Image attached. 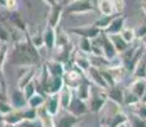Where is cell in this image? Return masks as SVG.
I'll list each match as a JSON object with an SVG mask.
<instances>
[{"instance_id": "6da1fadb", "label": "cell", "mask_w": 146, "mask_h": 127, "mask_svg": "<svg viewBox=\"0 0 146 127\" xmlns=\"http://www.w3.org/2000/svg\"><path fill=\"white\" fill-rule=\"evenodd\" d=\"M7 60L12 65L19 67H29L38 66L41 64V57L38 49L33 46L31 42V37L28 36V31L26 32V37L21 41L14 42L12 51L8 52Z\"/></svg>"}, {"instance_id": "7a4b0ae2", "label": "cell", "mask_w": 146, "mask_h": 127, "mask_svg": "<svg viewBox=\"0 0 146 127\" xmlns=\"http://www.w3.org/2000/svg\"><path fill=\"white\" fill-rule=\"evenodd\" d=\"M95 10V7L90 0H76L66 4L64 8V15H79V14H86Z\"/></svg>"}, {"instance_id": "3957f363", "label": "cell", "mask_w": 146, "mask_h": 127, "mask_svg": "<svg viewBox=\"0 0 146 127\" xmlns=\"http://www.w3.org/2000/svg\"><path fill=\"white\" fill-rule=\"evenodd\" d=\"M108 102L107 97V92L104 89L98 88L97 92H93V86H92L90 92V98L88 99V106H89V112L92 113H99Z\"/></svg>"}, {"instance_id": "277c9868", "label": "cell", "mask_w": 146, "mask_h": 127, "mask_svg": "<svg viewBox=\"0 0 146 127\" xmlns=\"http://www.w3.org/2000/svg\"><path fill=\"white\" fill-rule=\"evenodd\" d=\"M85 72L81 71L80 69H78L76 66H72L70 70H66L65 74H64V83L65 85L70 86L72 90H75L79 86V84L81 83L84 78H85Z\"/></svg>"}, {"instance_id": "5b68a950", "label": "cell", "mask_w": 146, "mask_h": 127, "mask_svg": "<svg viewBox=\"0 0 146 127\" xmlns=\"http://www.w3.org/2000/svg\"><path fill=\"white\" fill-rule=\"evenodd\" d=\"M67 33L69 35L78 36V37H85L89 39H94L102 33V31L98 29L97 27H94L93 24H90V25H80V27L70 28L67 31Z\"/></svg>"}, {"instance_id": "8992f818", "label": "cell", "mask_w": 146, "mask_h": 127, "mask_svg": "<svg viewBox=\"0 0 146 127\" xmlns=\"http://www.w3.org/2000/svg\"><path fill=\"white\" fill-rule=\"evenodd\" d=\"M66 111L69 113L76 116V117H81V116H85L86 113H89V106H88V102L80 99L78 98L76 95L74 94L71 102H70L69 107L66 108Z\"/></svg>"}, {"instance_id": "52a82bcc", "label": "cell", "mask_w": 146, "mask_h": 127, "mask_svg": "<svg viewBox=\"0 0 146 127\" xmlns=\"http://www.w3.org/2000/svg\"><path fill=\"white\" fill-rule=\"evenodd\" d=\"M8 100H9L10 106H12L13 109H23L28 107V100L27 98L24 97V93L22 89L19 88H14L10 90V94L8 97Z\"/></svg>"}, {"instance_id": "ba28073f", "label": "cell", "mask_w": 146, "mask_h": 127, "mask_svg": "<svg viewBox=\"0 0 146 127\" xmlns=\"http://www.w3.org/2000/svg\"><path fill=\"white\" fill-rule=\"evenodd\" d=\"M85 75H86V78L90 80V83L93 84L94 86H97V88H100V89H104V90L108 89V85H107L104 78H103L100 69H98V67L92 66V65H90V67L86 70Z\"/></svg>"}, {"instance_id": "9c48e42d", "label": "cell", "mask_w": 146, "mask_h": 127, "mask_svg": "<svg viewBox=\"0 0 146 127\" xmlns=\"http://www.w3.org/2000/svg\"><path fill=\"white\" fill-rule=\"evenodd\" d=\"M65 85L62 76H48L46 84L43 86V94L50 95V94H58L61 88Z\"/></svg>"}, {"instance_id": "30bf717a", "label": "cell", "mask_w": 146, "mask_h": 127, "mask_svg": "<svg viewBox=\"0 0 146 127\" xmlns=\"http://www.w3.org/2000/svg\"><path fill=\"white\" fill-rule=\"evenodd\" d=\"M99 38H100V45H102V50H103V56H104L106 59H108L109 61L116 59L117 56H118V52H117L116 47L112 43L109 36L102 32L99 35Z\"/></svg>"}, {"instance_id": "8fae6325", "label": "cell", "mask_w": 146, "mask_h": 127, "mask_svg": "<svg viewBox=\"0 0 146 127\" xmlns=\"http://www.w3.org/2000/svg\"><path fill=\"white\" fill-rule=\"evenodd\" d=\"M126 15H122V14H116L113 17V19L111 21L109 25L103 31V33L111 36V35H118V33L122 32V29L125 28L126 24Z\"/></svg>"}, {"instance_id": "7c38bea8", "label": "cell", "mask_w": 146, "mask_h": 127, "mask_svg": "<svg viewBox=\"0 0 146 127\" xmlns=\"http://www.w3.org/2000/svg\"><path fill=\"white\" fill-rule=\"evenodd\" d=\"M62 15H64V5H61L60 3H56L55 5H51L48 15H47V24L52 28H57Z\"/></svg>"}, {"instance_id": "4fadbf2b", "label": "cell", "mask_w": 146, "mask_h": 127, "mask_svg": "<svg viewBox=\"0 0 146 127\" xmlns=\"http://www.w3.org/2000/svg\"><path fill=\"white\" fill-rule=\"evenodd\" d=\"M72 63H74V66H76L78 69H80L81 71L86 72V70L90 67V60H89V55L81 52V51L78 50L76 52L72 53Z\"/></svg>"}, {"instance_id": "5bb4252c", "label": "cell", "mask_w": 146, "mask_h": 127, "mask_svg": "<svg viewBox=\"0 0 146 127\" xmlns=\"http://www.w3.org/2000/svg\"><path fill=\"white\" fill-rule=\"evenodd\" d=\"M107 92V97H108V100L113 102L117 106H123V97H125V90H123L118 84L113 86H109Z\"/></svg>"}, {"instance_id": "9a60e30c", "label": "cell", "mask_w": 146, "mask_h": 127, "mask_svg": "<svg viewBox=\"0 0 146 127\" xmlns=\"http://www.w3.org/2000/svg\"><path fill=\"white\" fill-rule=\"evenodd\" d=\"M92 86H93V84H92L90 80H89V79L85 76V78L81 80V83L79 84V86H78V88L74 90V92H75L74 94L76 95L78 98H80V99L88 102V99L90 98Z\"/></svg>"}, {"instance_id": "2e32d148", "label": "cell", "mask_w": 146, "mask_h": 127, "mask_svg": "<svg viewBox=\"0 0 146 127\" xmlns=\"http://www.w3.org/2000/svg\"><path fill=\"white\" fill-rule=\"evenodd\" d=\"M36 75H37V66L24 67L23 74L18 78V84H17V88L23 89L28 83H31L32 80H35Z\"/></svg>"}, {"instance_id": "e0dca14e", "label": "cell", "mask_w": 146, "mask_h": 127, "mask_svg": "<svg viewBox=\"0 0 146 127\" xmlns=\"http://www.w3.org/2000/svg\"><path fill=\"white\" fill-rule=\"evenodd\" d=\"M44 108L50 114H52L53 117L57 116L58 111H60V98H58V94H50L46 97V102H44Z\"/></svg>"}, {"instance_id": "ac0fdd59", "label": "cell", "mask_w": 146, "mask_h": 127, "mask_svg": "<svg viewBox=\"0 0 146 127\" xmlns=\"http://www.w3.org/2000/svg\"><path fill=\"white\" fill-rule=\"evenodd\" d=\"M37 120L40 121L41 127H56L53 116L46 111L44 106H41L40 108H37Z\"/></svg>"}, {"instance_id": "d6986e66", "label": "cell", "mask_w": 146, "mask_h": 127, "mask_svg": "<svg viewBox=\"0 0 146 127\" xmlns=\"http://www.w3.org/2000/svg\"><path fill=\"white\" fill-rule=\"evenodd\" d=\"M46 66L47 71L51 76H64L65 74V65L61 61H57V60H51V61H47L44 64Z\"/></svg>"}, {"instance_id": "ffe728a7", "label": "cell", "mask_w": 146, "mask_h": 127, "mask_svg": "<svg viewBox=\"0 0 146 127\" xmlns=\"http://www.w3.org/2000/svg\"><path fill=\"white\" fill-rule=\"evenodd\" d=\"M43 36V46L47 50H53L56 47V28H52L47 24L44 32L42 33Z\"/></svg>"}, {"instance_id": "44dd1931", "label": "cell", "mask_w": 146, "mask_h": 127, "mask_svg": "<svg viewBox=\"0 0 146 127\" xmlns=\"http://www.w3.org/2000/svg\"><path fill=\"white\" fill-rule=\"evenodd\" d=\"M23 109H12V111L8 112L7 114H3L4 123H9V125H15L17 126L18 123H21L22 121H24Z\"/></svg>"}, {"instance_id": "7402d4cb", "label": "cell", "mask_w": 146, "mask_h": 127, "mask_svg": "<svg viewBox=\"0 0 146 127\" xmlns=\"http://www.w3.org/2000/svg\"><path fill=\"white\" fill-rule=\"evenodd\" d=\"M72 97H74V90L70 88V86L64 85L60 92H58V98H60V107L61 108L66 109L67 107H69Z\"/></svg>"}, {"instance_id": "603a6c76", "label": "cell", "mask_w": 146, "mask_h": 127, "mask_svg": "<svg viewBox=\"0 0 146 127\" xmlns=\"http://www.w3.org/2000/svg\"><path fill=\"white\" fill-rule=\"evenodd\" d=\"M128 89H130L133 94H136L139 98H141L145 89H146V78H136L132 83H131Z\"/></svg>"}, {"instance_id": "cb8c5ba5", "label": "cell", "mask_w": 146, "mask_h": 127, "mask_svg": "<svg viewBox=\"0 0 146 127\" xmlns=\"http://www.w3.org/2000/svg\"><path fill=\"white\" fill-rule=\"evenodd\" d=\"M128 122V116L123 112H117L113 116H111L108 121V127H122Z\"/></svg>"}, {"instance_id": "d4e9b609", "label": "cell", "mask_w": 146, "mask_h": 127, "mask_svg": "<svg viewBox=\"0 0 146 127\" xmlns=\"http://www.w3.org/2000/svg\"><path fill=\"white\" fill-rule=\"evenodd\" d=\"M8 21L12 23V25H13L14 28L22 31V32H27L26 23L23 22L21 14H18L15 10H14V12H9V14H8Z\"/></svg>"}, {"instance_id": "484cf974", "label": "cell", "mask_w": 146, "mask_h": 127, "mask_svg": "<svg viewBox=\"0 0 146 127\" xmlns=\"http://www.w3.org/2000/svg\"><path fill=\"white\" fill-rule=\"evenodd\" d=\"M79 122H80V117H76V116L71 113H67L66 116H62L58 120L56 127H76Z\"/></svg>"}, {"instance_id": "4316f807", "label": "cell", "mask_w": 146, "mask_h": 127, "mask_svg": "<svg viewBox=\"0 0 146 127\" xmlns=\"http://www.w3.org/2000/svg\"><path fill=\"white\" fill-rule=\"evenodd\" d=\"M109 38H111L113 46L116 47L118 55H119V53H122V52H125V51L130 47V45H128L127 42L122 38V36H121L119 33H118V35H111V36H109Z\"/></svg>"}, {"instance_id": "83f0119b", "label": "cell", "mask_w": 146, "mask_h": 127, "mask_svg": "<svg viewBox=\"0 0 146 127\" xmlns=\"http://www.w3.org/2000/svg\"><path fill=\"white\" fill-rule=\"evenodd\" d=\"M98 10L102 15H113V14H116L112 0H99L98 1Z\"/></svg>"}, {"instance_id": "f1b7e54d", "label": "cell", "mask_w": 146, "mask_h": 127, "mask_svg": "<svg viewBox=\"0 0 146 127\" xmlns=\"http://www.w3.org/2000/svg\"><path fill=\"white\" fill-rule=\"evenodd\" d=\"M46 97L47 95L44 94H41V93H36V94H33L32 97L28 99V107H31V108H40L41 106H43L44 102H46Z\"/></svg>"}, {"instance_id": "f546056e", "label": "cell", "mask_w": 146, "mask_h": 127, "mask_svg": "<svg viewBox=\"0 0 146 127\" xmlns=\"http://www.w3.org/2000/svg\"><path fill=\"white\" fill-rule=\"evenodd\" d=\"M132 75L135 78H146V55H144L135 66Z\"/></svg>"}, {"instance_id": "4dcf8cb0", "label": "cell", "mask_w": 146, "mask_h": 127, "mask_svg": "<svg viewBox=\"0 0 146 127\" xmlns=\"http://www.w3.org/2000/svg\"><path fill=\"white\" fill-rule=\"evenodd\" d=\"M140 102V98L136 94H133L130 89L125 90V97H123V106L126 107H132Z\"/></svg>"}, {"instance_id": "1f68e13d", "label": "cell", "mask_w": 146, "mask_h": 127, "mask_svg": "<svg viewBox=\"0 0 146 127\" xmlns=\"http://www.w3.org/2000/svg\"><path fill=\"white\" fill-rule=\"evenodd\" d=\"M127 123L130 125V127H146V120L137 116L136 113H131L128 116Z\"/></svg>"}, {"instance_id": "d6a6232c", "label": "cell", "mask_w": 146, "mask_h": 127, "mask_svg": "<svg viewBox=\"0 0 146 127\" xmlns=\"http://www.w3.org/2000/svg\"><path fill=\"white\" fill-rule=\"evenodd\" d=\"M114 15H116V14H113V15H103L102 18L97 19V21L93 23V25H94V27H97L98 29H100L103 32V31H104L106 28L109 25V23H111V21L113 19Z\"/></svg>"}, {"instance_id": "836d02e7", "label": "cell", "mask_w": 146, "mask_h": 127, "mask_svg": "<svg viewBox=\"0 0 146 127\" xmlns=\"http://www.w3.org/2000/svg\"><path fill=\"white\" fill-rule=\"evenodd\" d=\"M79 46H78V50L81 51V52L86 53V55H90L92 53V39L85 38V37H79Z\"/></svg>"}, {"instance_id": "e575fe53", "label": "cell", "mask_w": 146, "mask_h": 127, "mask_svg": "<svg viewBox=\"0 0 146 127\" xmlns=\"http://www.w3.org/2000/svg\"><path fill=\"white\" fill-rule=\"evenodd\" d=\"M119 35L122 36V38L125 39V41L127 42L128 45L133 43V41L136 39V36H135V29H131V28H126L125 27Z\"/></svg>"}, {"instance_id": "d590c367", "label": "cell", "mask_w": 146, "mask_h": 127, "mask_svg": "<svg viewBox=\"0 0 146 127\" xmlns=\"http://www.w3.org/2000/svg\"><path fill=\"white\" fill-rule=\"evenodd\" d=\"M131 108H132V113H136L137 116H140V117H142L146 120V103L140 100L139 103L132 106Z\"/></svg>"}, {"instance_id": "8d00e7d4", "label": "cell", "mask_w": 146, "mask_h": 127, "mask_svg": "<svg viewBox=\"0 0 146 127\" xmlns=\"http://www.w3.org/2000/svg\"><path fill=\"white\" fill-rule=\"evenodd\" d=\"M23 93H24V97L27 98V100L29 99L31 97H32L33 94H36L37 93V86H36V81L35 80H32L31 83H28L26 86H24L23 89Z\"/></svg>"}, {"instance_id": "74e56055", "label": "cell", "mask_w": 146, "mask_h": 127, "mask_svg": "<svg viewBox=\"0 0 146 127\" xmlns=\"http://www.w3.org/2000/svg\"><path fill=\"white\" fill-rule=\"evenodd\" d=\"M31 42L33 43V46L36 47V49L40 50L41 47H43V36L42 35H35L31 37Z\"/></svg>"}, {"instance_id": "f35d334b", "label": "cell", "mask_w": 146, "mask_h": 127, "mask_svg": "<svg viewBox=\"0 0 146 127\" xmlns=\"http://www.w3.org/2000/svg\"><path fill=\"white\" fill-rule=\"evenodd\" d=\"M135 36H136V39H141L146 36V22L142 24H140L139 27L135 29Z\"/></svg>"}, {"instance_id": "ab89813d", "label": "cell", "mask_w": 146, "mask_h": 127, "mask_svg": "<svg viewBox=\"0 0 146 127\" xmlns=\"http://www.w3.org/2000/svg\"><path fill=\"white\" fill-rule=\"evenodd\" d=\"M9 39H10V35H9V32H8V29L4 27V25L0 24V42L8 43Z\"/></svg>"}, {"instance_id": "60d3db41", "label": "cell", "mask_w": 146, "mask_h": 127, "mask_svg": "<svg viewBox=\"0 0 146 127\" xmlns=\"http://www.w3.org/2000/svg\"><path fill=\"white\" fill-rule=\"evenodd\" d=\"M17 127H41V123L38 120H32V121H22L21 123H18Z\"/></svg>"}, {"instance_id": "b9f144b4", "label": "cell", "mask_w": 146, "mask_h": 127, "mask_svg": "<svg viewBox=\"0 0 146 127\" xmlns=\"http://www.w3.org/2000/svg\"><path fill=\"white\" fill-rule=\"evenodd\" d=\"M113 1V8H114V13L121 14L125 9V0H112Z\"/></svg>"}, {"instance_id": "7bdbcfd3", "label": "cell", "mask_w": 146, "mask_h": 127, "mask_svg": "<svg viewBox=\"0 0 146 127\" xmlns=\"http://www.w3.org/2000/svg\"><path fill=\"white\" fill-rule=\"evenodd\" d=\"M17 7H18V0H5L4 1V8L8 12L17 10Z\"/></svg>"}, {"instance_id": "ee69618b", "label": "cell", "mask_w": 146, "mask_h": 127, "mask_svg": "<svg viewBox=\"0 0 146 127\" xmlns=\"http://www.w3.org/2000/svg\"><path fill=\"white\" fill-rule=\"evenodd\" d=\"M12 106H10L9 100H0V113L1 114H7L8 112L12 111Z\"/></svg>"}, {"instance_id": "f6af8a7d", "label": "cell", "mask_w": 146, "mask_h": 127, "mask_svg": "<svg viewBox=\"0 0 146 127\" xmlns=\"http://www.w3.org/2000/svg\"><path fill=\"white\" fill-rule=\"evenodd\" d=\"M43 1H44V3H46V4H47V5H48V7H51V5H55V4H56V3H58V1H57V0H43Z\"/></svg>"}, {"instance_id": "bcb514c9", "label": "cell", "mask_w": 146, "mask_h": 127, "mask_svg": "<svg viewBox=\"0 0 146 127\" xmlns=\"http://www.w3.org/2000/svg\"><path fill=\"white\" fill-rule=\"evenodd\" d=\"M141 8H142V12H144V13L146 14V0H144V1H142Z\"/></svg>"}, {"instance_id": "7dc6e473", "label": "cell", "mask_w": 146, "mask_h": 127, "mask_svg": "<svg viewBox=\"0 0 146 127\" xmlns=\"http://www.w3.org/2000/svg\"><path fill=\"white\" fill-rule=\"evenodd\" d=\"M140 100H141V102H144V103H146V89H145L144 94H142V97L140 98Z\"/></svg>"}, {"instance_id": "c3c4849f", "label": "cell", "mask_w": 146, "mask_h": 127, "mask_svg": "<svg viewBox=\"0 0 146 127\" xmlns=\"http://www.w3.org/2000/svg\"><path fill=\"white\" fill-rule=\"evenodd\" d=\"M4 126V120H3V114L0 113V127Z\"/></svg>"}, {"instance_id": "681fc988", "label": "cell", "mask_w": 146, "mask_h": 127, "mask_svg": "<svg viewBox=\"0 0 146 127\" xmlns=\"http://www.w3.org/2000/svg\"><path fill=\"white\" fill-rule=\"evenodd\" d=\"M141 42H142V43L145 45V51H146V36H145L144 38H141Z\"/></svg>"}, {"instance_id": "f907efd6", "label": "cell", "mask_w": 146, "mask_h": 127, "mask_svg": "<svg viewBox=\"0 0 146 127\" xmlns=\"http://www.w3.org/2000/svg\"><path fill=\"white\" fill-rule=\"evenodd\" d=\"M3 127H17L15 125H9V123H4V126Z\"/></svg>"}, {"instance_id": "816d5d0a", "label": "cell", "mask_w": 146, "mask_h": 127, "mask_svg": "<svg viewBox=\"0 0 146 127\" xmlns=\"http://www.w3.org/2000/svg\"><path fill=\"white\" fill-rule=\"evenodd\" d=\"M72 1H76V0H66V4H69V3H72Z\"/></svg>"}, {"instance_id": "f5cc1de1", "label": "cell", "mask_w": 146, "mask_h": 127, "mask_svg": "<svg viewBox=\"0 0 146 127\" xmlns=\"http://www.w3.org/2000/svg\"><path fill=\"white\" fill-rule=\"evenodd\" d=\"M4 1H5V0H0V5H3V7H4Z\"/></svg>"}, {"instance_id": "db71d44e", "label": "cell", "mask_w": 146, "mask_h": 127, "mask_svg": "<svg viewBox=\"0 0 146 127\" xmlns=\"http://www.w3.org/2000/svg\"><path fill=\"white\" fill-rule=\"evenodd\" d=\"M99 127H108V126H107V125H102V126H99Z\"/></svg>"}]
</instances>
